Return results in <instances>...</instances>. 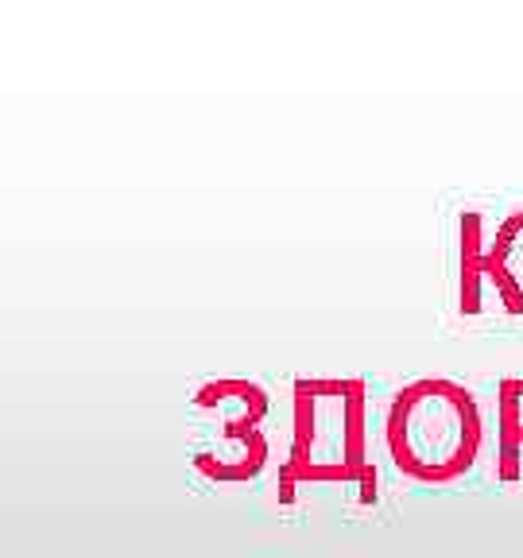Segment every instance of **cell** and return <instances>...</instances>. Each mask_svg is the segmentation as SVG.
Wrapping results in <instances>:
<instances>
[{"instance_id": "6da1fadb", "label": "cell", "mask_w": 523, "mask_h": 558, "mask_svg": "<svg viewBox=\"0 0 523 558\" xmlns=\"http://www.w3.org/2000/svg\"><path fill=\"white\" fill-rule=\"evenodd\" d=\"M477 396L453 376H415L392 396L384 415V442L400 473L427 485H446L470 473L481 453Z\"/></svg>"}, {"instance_id": "7a4b0ae2", "label": "cell", "mask_w": 523, "mask_h": 558, "mask_svg": "<svg viewBox=\"0 0 523 558\" xmlns=\"http://www.w3.org/2000/svg\"><path fill=\"white\" fill-rule=\"evenodd\" d=\"M295 423L291 453L279 470V497L291 500L306 481L376 485L368 458V388L361 376H299L291 384Z\"/></svg>"}, {"instance_id": "3957f363", "label": "cell", "mask_w": 523, "mask_h": 558, "mask_svg": "<svg viewBox=\"0 0 523 558\" xmlns=\"http://www.w3.org/2000/svg\"><path fill=\"white\" fill-rule=\"evenodd\" d=\"M523 236V209L508 214L492 233L485 229L481 214H462L458 226V303L465 314L481 311V291L492 283L500 295L504 311L523 314V283H520V264H515V248Z\"/></svg>"}, {"instance_id": "277c9868", "label": "cell", "mask_w": 523, "mask_h": 558, "mask_svg": "<svg viewBox=\"0 0 523 558\" xmlns=\"http://www.w3.org/2000/svg\"><path fill=\"white\" fill-rule=\"evenodd\" d=\"M268 438L253 423H226L218 450L194 453V470L209 481H248L268 465Z\"/></svg>"}, {"instance_id": "5b68a950", "label": "cell", "mask_w": 523, "mask_h": 558, "mask_svg": "<svg viewBox=\"0 0 523 558\" xmlns=\"http://www.w3.org/2000/svg\"><path fill=\"white\" fill-rule=\"evenodd\" d=\"M194 408L221 411L226 423H253V427H260V418L268 415L271 400L260 384L248 380V376H218V380H206L194 392Z\"/></svg>"}, {"instance_id": "8992f818", "label": "cell", "mask_w": 523, "mask_h": 558, "mask_svg": "<svg viewBox=\"0 0 523 558\" xmlns=\"http://www.w3.org/2000/svg\"><path fill=\"white\" fill-rule=\"evenodd\" d=\"M497 418H500V458L504 477H515V458L523 450V376H504L497 388Z\"/></svg>"}]
</instances>
